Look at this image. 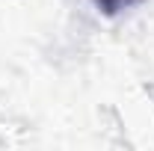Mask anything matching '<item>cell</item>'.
<instances>
[{
	"mask_svg": "<svg viewBox=\"0 0 154 151\" xmlns=\"http://www.w3.org/2000/svg\"><path fill=\"white\" fill-rule=\"evenodd\" d=\"M98 6V12H104V15H119V12H125V9H131L134 3H139V0H92Z\"/></svg>",
	"mask_w": 154,
	"mask_h": 151,
	"instance_id": "1",
	"label": "cell"
}]
</instances>
